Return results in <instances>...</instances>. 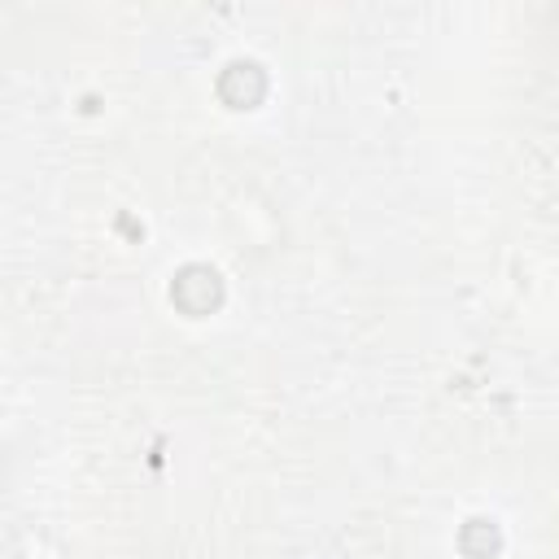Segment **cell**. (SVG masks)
<instances>
[{
    "label": "cell",
    "instance_id": "obj_1",
    "mask_svg": "<svg viewBox=\"0 0 559 559\" xmlns=\"http://www.w3.org/2000/svg\"><path fill=\"white\" fill-rule=\"evenodd\" d=\"M170 301H175L183 314H192V319L218 310V301H223V280H218V271L205 266V262H188V266L175 275V284H170Z\"/></svg>",
    "mask_w": 559,
    "mask_h": 559
},
{
    "label": "cell",
    "instance_id": "obj_3",
    "mask_svg": "<svg viewBox=\"0 0 559 559\" xmlns=\"http://www.w3.org/2000/svg\"><path fill=\"white\" fill-rule=\"evenodd\" d=\"M459 550L472 555V559H489V555H498V550H502V533H498V524L485 520V515L467 520V524L459 528Z\"/></svg>",
    "mask_w": 559,
    "mask_h": 559
},
{
    "label": "cell",
    "instance_id": "obj_2",
    "mask_svg": "<svg viewBox=\"0 0 559 559\" xmlns=\"http://www.w3.org/2000/svg\"><path fill=\"white\" fill-rule=\"evenodd\" d=\"M218 96L231 109H253L266 96V74L258 61H227L218 74Z\"/></svg>",
    "mask_w": 559,
    "mask_h": 559
}]
</instances>
